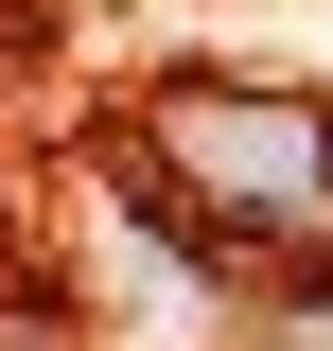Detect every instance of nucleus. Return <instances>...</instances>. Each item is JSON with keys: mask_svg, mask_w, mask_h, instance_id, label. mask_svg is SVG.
<instances>
[{"mask_svg": "<svg viewBox=\"0 0 333 351\" xmlns=\"http://www.w3.org/2000/svg\"><path fill=\"white\" fill-rule=\"evenodd\" d=\"M123 176L193 228V263H263L316 299L333 281V106L316 88H246V71H193L123 123Z\"/></svg>", "mask_w": 333, "mask_h": 351, "instance_id": "1", "label": "nucleus"}]
</instances>
